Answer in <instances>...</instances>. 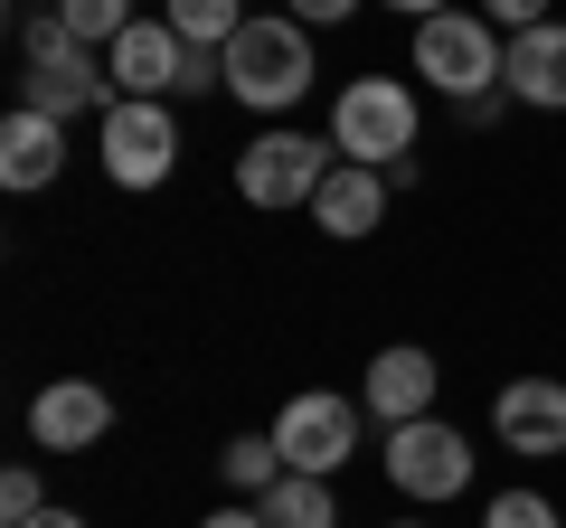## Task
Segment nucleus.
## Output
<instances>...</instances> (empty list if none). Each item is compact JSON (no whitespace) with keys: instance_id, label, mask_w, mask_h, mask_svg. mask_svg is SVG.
Listing matches in <instances>:
<instances>
[{"instance_id":"f257e3e1","label":"nucleus","mask_w":566,"mask_h":528,"mask_svg":"<svg viewBox=\"0 0 566 528\" xmlns=\"http://www.w3.org/2000/svg\"><path fill=\"white\" fill-rule=\"evenodd\" d=\"M227 95L245 104V114H293V104L312 95V29L293 20V10H255V20L227 39Z\"/></svg>"},{"instance_id":"f03ea898","label":"nucleus","mask_w":566,"mask_h":528,"mask_svg":"<svg viewBox=\"0 0 566 528\" xmlns=\"http://www.w3.org/2000/svg\"><path fill=\"white\" fill-rule=\"evenodd\" d=\"M20 104L29 114H57V123H76V114H114V66H104V47H76L57 29V10L48 20H29V76H20Z\"/></svg>"},{"instance_id":"7ed1b4c3","label":"nucleus","mask_w":566,"mask_h":528,"mask_svg":"<svg viewBox=\"0 0 566 528\" xmlns=\"http://www.w3.org/2000/svg\"><path fill=\"white\" fill-rule=\"evenodd\" d=\"M501 66H510V47H501V29H491L482 10H434V20H416V76L434 85L444 104L491 95Z\"/></svg>"},{"instance_id":"20e7f679","label":"nucleus","mask_w":566,"mask_h":528,"mask_svg":"<svg viewBox=\"0 0 566 528\" xmlns=\"http://www.w3.org/2000/svg\"><path fill=\"white\" fill-rule=\"evenodd\" d=\"M331 151L340 161H368V170H397L416 151V85H397V76L340 85V104H331Z\"/></svg>"},{"instance_id":"39448f33","label":"nucleus","mask_w":566,"mask_h":528,"mask_svg":"<svg viewBox=\"0 0 566 528\" xmlns=\"http://www.w3.org/2000/svg\"><path fill=\"white\" fill-rule=\"evenodd\" d=\"M331 170H340V151L283 123V133H255V142L237 151V199L245 208H312Z\"/></svg>"},{"instance_id":"423d86ee","label":"nucleus","mask_w":566,"mask_h":528,"mask_svg":"<svg viewBox=\"0 0 566 528\" xmlns=\"http://www.w3.org/2000/svg\"><path fill=\"white\" fill-rule=\"evenodd\" d=\"M95 151H104V180H114V189H161L170 170H180V114L123 95L114 114L95 123Z\"/></svg>"},{"instance_id":"0eeeda50","label":"nucleus","mask_w":566,"mask_h":528,"mask_svg":"<svg viewBox=\"0 0 566 528\" xmlns=\"http://www.w3.org/2000/svg\"><path fill=\"white\" fill-rule=\"evenodd\" d=\"M359 415H368V406H349V397H331V387H303V397H283V415H274L264 434H274L283 472H312V482H331V472L359 453Z\"/></svg>"},{"instance_id":"6e6552de","label":"nucleus","mask_w":566,"mask_h":528,"mask_svg":"<svg viewBox=\"0 0 566 528\" xmlns=\"http://www.w3.org/2000/svg\"><path fill=\"white\" fill-rule=\"evenodd\" d=\"M387 482H397L406 500H453V490H472V444H463V425H444V415L397 425V434H387Z\"/></svg>"},{"instance_id":"1a4fd4ad","label":"nucleus","mask_w":566,"mask_h":528,"mask_svg":"<svg viewBox=\"0 0 566 528\" xmlns=\"http://www.w3.org/2000/svg\"><path fill=\"white\" fill-rule=\"evenodd\" d=\"M104 434H114V397L95 378H48L29 397V444L39 453H95Z\"/></svg>"},{"instance_id":"9d476101","label":"nucleus","mask_w":566,"mask_h":528,"mask_svg":"<svg viewBox=\"0 0 566 528\" xmlns=\"http://www.w3.org/2000/svg\"><path fill=\"white\" fill-rule=\"evenodd\" d=\"M434 387H444L434 349L397 340V349H378V359H368V378H359V406L378 415L387 434H397V425H416V415H434Z\"/></svg>"},{"instance_id":"9b49d317","label":"nucleus","mask_w":566,"mask_h":528,"mask_svg":"<svg viewBox=\"0 0 566 528\" xmlns=\"http://www.w3.org/2000/svg\"><path fill=\"white\" fill-rule=\"evenodd\" d=\"M104 66H114V95L170 104V95H180V66H189V39L170 20H133L114 47H104Z\"/></svg>"},{"instance_id":"f8f14e48","label":"nucleus","mask_w":566,"mask_h":528,"mask_svg":"<svg viewBox=\"0 0 566 528\" xmlns=\"http://www.w3.org/2000/svg\"><path fill=\"white\" fill-rule=\"evenodd\" d=\"M491 425H501V444L528 453V463H547V453L566 463V378H510L501 397H491Z\"/></svg>"},{"instance_id":"ddd939ff","label":"nucleus","mask_w":566,"mask_h":528,"mask_svg":"<svg viewBox=\"0 0 566 528\" xmlns=\"http://www.w3.org/2000/svg\"><path fill=\"white\" fill-rule=\"evenodd\" d=\"M66 170V123L57 114H29V104H10V123H0V189H48Z\"/></svg>"},{"instance_id":"4468645a","label":"nucleus","mask_w":566,"mask_h":528,"mask_svg":"<svg viewBox=\"0 0 566 528\" xmlns=\"http://www.w3.org/2000/svg\"><path fill=\"white\" fill-rule=\"evenodd\" d=\"M510 104H538V114H566V20H538L510 39V66H501Z\"/></svg>"},{"instance_id":"2eb2a0df","label":"nucleus","mask_w":566,"mask_h":528,"mask_svg":"<svg viewBox=\"0 0 566 528\" xmlns=\"http://www.w3.org/2000/svg\"><path fill=\"white\" fill-rule=\"evenodd\" d=\"M387 199H397V189H387V170L340 161V170L322 180V199H312V226H322V236H340V245H359L368 226L387 218Z\"/></svg>"},{"instance_id":"dca6fc26","label":"nucleus","mask_w":566,"mask_h":528,"mask_svg":"<svg viewBox=\"0 0 566 528\" xmlns=\"http://www.w3.org/2000/svg\"><path fill=\"white\" fill-rule=\"evenodd\" d=\"M255 509H264V528H340V500H331V482H312V472H283Z\"/></svg>"},{"instance_id":"f3484780","label":"nucleus","mask_w":566,"mask_h":528,"mask_svg":"<svg viewBox=\"0 0 566 528\" xmlns=\"http://www.w3.org/2000/svg\"><path fill=\"white\" fill-rule=\"evenodd\" d=\"M218 482L237 490V500H264V490L283 482V453H274V434H227V444H218Z\"/></svg>"},{"instance_id":"a211bd4d","label":"nucleus","mask_w":566,"mask_h":528,"mask_svg":"<svg viewBox=\"0 0 566 528\" xmlns=\"http://www.w3.org/2000/svg\"><path fill=\"white\" fill-rule=\"evenodd\" d=\"M161 20L180 29L189 47H218V57H227V39H237L255 10H245V0H161Z\"/></svg>"},{"instance_id":"6ab92c4d","label":"nucleus","mask_w":566,"mask_h":528,"mask_svg":"<svg viewBox=\"0 0 566 528\" xmlns=\"http://www.w3.org/2000/svg\"><path fill=\"white\" fill-rule=\"evenodd\" d=\"M57 29L76 47H114L123 29H133V0H57Z\"/></svg>"},{"instance_id":"aec40b11","label":"nucleus","mask_w":566,"mask_h":528,"mask_svg":"<svg viewBox=\"0 0 566 528\" xmlns=\"http://www.w3.org/2000/svg\"><path fill=\"white\" fill-rule=\"evenodd\" d=\"M482 528H566V519L538 500V490H501V500L482 509Z\"/></svg>"},{"instance_id":"412c9836","label":"nucleus","mask_w":566,"mask_h":528,"mask_svg":"<svg viewBox=\"0 0 566 528\" xmlns=\"http://www.w3.org/2000/svg\"><path fill=\"white\" fill-rule=\"evenodd\" d=\"M39 509H48L39 472H29V463H10V472H0V519H39Z\"/></svg>"},{"instance_id":"4be33fe9","label":"nucleus","mask_w":566,"mask_h":528,"mask_svg":"<svg viewBox=\"0 0 566 528\" xmlns=\"http://www.w3.org/2000/svg\"><path fill=\"white\" fill-rule=\"evenodd\" d=\"M482 20L520 39V29H538V20H547V0H482Z\"/></svg>"},{"instance_id":"5701e85b","label":"nucleus","mask_w":566,"mask_h":528,"mask_svg":"<svg viewBox=\"0 0 566 528\" xmlns=\"http://www.w3.org/2000/svg\"><path fill=\"white\" fill-rule=\"evenodd\" d=\"M283 10H293V20H303V29H331V20H349L359 0H283Z\"/></svg>"},{"instance_id":"b1692460","label":"nucleus","mask_w":566,"mask_h":528,"mask_svg":"<svg viewBox=\"0 0 566 528\" xmlns=\"http://www.w3.org/2000/svg\"><path fill=\"white\" fill-rule=\"evenodd\" d=\"M199 528H264V509H255V500H227V509H208Z\"/></svg>"},{"instance_id":"393cba45","label":"nucleus","mask_w":566,"mask_h":528,"mask_svg":"<svg viewBox=\"0 0 566 528\" xmlns=\"http://www.w3.org/2000/svg\"><path fill=\"white\" fill-rule=\"evenodd\" d=\"M10 528H85V519H76V509H57V500H48L39 519H10Z\"/></svg>"},{"instance_id":"a878e982","label":"nucleus","mask_w":566,"mask_h":528,"mask_svg":"<svg viewBox=\"0 0 566 528\" xmlns=\"http://www.w3.org/2000/svg\"><path fill=\"white\" fill-rule=\"evenodd\" d=\"M387 10H406V20H434V10H453V0H387Z\"/></svg>"},{"instance_id":"bb28decb","label":"nucleus","mask_w":566,"mask_h":528,"mask_svg":"<svg viewBox=\"0 0 566 528\" xmlns=\"http://www.w3.org/2000/svg\"><path fill=\"white\" fill-rule=\"evenodd\" d=\"M397 528H424V519H397Z\"/></svg>"}]
</instances>
